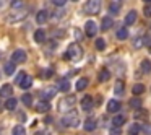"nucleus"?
Returning a JSON list of instances; mask_svg holds the SVG:
<instances>
[{"mask_svg": "<svg viewBox=\"0 0 151 135\" xmlns=\"http://www.w3.org/2000/svg\"><path fill=\"white\" fill-rule=\"evenodd\" d=\"M83 57V49L78 46L76 43L70 44L68 49H67V54H65V59H70V60H80Z\"/></svg>", "mask_w": 151, "mask_h": 135, "instance_id": "nucleus-1", "label": "nucleus"}, {"mask_svg": "<svg viewBox=\"0 0 151 135\" xmlns=\"http://www.w3.org/2000/svg\"><path fill=\"white\" fill-rule=\"evenodd\" d=\"M62 124L67 125V127H78L80 124V117L76 111H68L65 114V117L62 119Z\"/></svg>", "mask_w": 151, "mask_h": 135, "instance_id": "nucleus-2", "label": "nucleus"}, {"mask_svg": "<svg viewBox=\"0 0 151 135\" xmlns=\"http://www.w3.org/2000/svg\"><path fill=\"white\" fill-rule=\"evenodd\" d=\"M26 15H28V8L26 7L12 10V13L8 15V21H10V23H18V21H21L23 18H26Z\"/></svg>", "mask_w": 151, "mask_h": 135, "instance_id": "nucleus-3", "label": "nucleus"}, {"mask_svg": "<svg viewBox=\"0 0 151 135\" xmlns=\"http://www.w3.org/2000/svg\"><path fill=\"white\" fill-rule=\"evenodd\" d=\"M75 101H76V98L73 95H70V96H67V98H63L62 101L59 103V111L60 112H68L70 109L75 106Z\"/></svg>", "mask_w": 151, "mask_h": 135, "instance_id": "nucleus-4", "label": "nucleus"}, {"mask_svg": "<svg viewBox=\"0 0 151 135\" xmlns=\"http://www.w3.org/2000/svg\"><path fill=\"white\" fill-rule=\"evenodd\" d=\"M101 10V0H88L85 5V12L88 15H96Z\"/></svg>", "mask_w": 151, "mask_h": 135, "instance_id": "nucleus-5", "label": "nucleus"}, {"mask_svg": "<svg viewBox=\"0 0 151 135\" xmlns=\"http://www.w3.org/2000/svg\"><path fill=\"white\" fill-rule=\"evenodd\" d=\"M12 62L13 64H23V62H26V52L24 51H21V49H18V51H15L13 54H12Z\"/></svg>", "mask_w": 151, "mask_h": 135, "instance_id": "nucleus-6", "label": "nucleus"}, {"mask_svg": "<svg viewBox=\"0 0 151 135\" xmlns=\"http://www.w3.org/2000/svg\"><path fill=\"white\" fill-rule=\"evenodd\" d=\"M85 33H86V36H89V38H93V36H96V33H98V26H96V23L94 21H86V25H85Z\"/></svg>", "mask_w": 151, "mask_h": 135, "instance_id": "nucleus-7", "label": "nucleus"}, {"mask_svg": "<svg viewBox=\"0 0 151 135\" xmlns=\"http://www.w3.org/2000/svg\"><path fill=\"white\" fill-rule=\"evenodd\" d=\"M150 36L148 34H145V36H140L138 39H135V43H133V47L135 49H141L143 46H146V44H150Z\"/></svg>", "mask_w": 151, "mask_h": 135, "instance_id": "nucleus-8", "label": "nucleus"}, {"mask_svg": "<svg viewBox=\"0 0 151 135\" xmlns=\"http://www.w3.org/2000/svg\"><path fill=\"white\" fill-rule=\"evenodd\" d=\"M55 93H57V90L54 88V86H49V88H44L42 91H39V96H41V98H44V101H47V99L52 98Z\"/></svg>", "mask_w": 151, "mask_h": 135, "instance_id": "nucleus-9", "label": "nucleus"}, {"mask_svg": "<svg viewBox=\"0 0 151 135\" xmlns=\"http://www.w3.org/2000/svg\"><path fill=\"white\" fill-rule=\"evenodd\" d=\"M81 108L85 109V111H89V109L93 108V98L89 95H86L85 98L81 99Z\"/></svg>", "mask_w": 151, "mask_h": 135, "instance_id": "nucleus-10", "label": "nucleus"}, {"mask_svg": "<svg viewBox=\"0 0 151 135\" xmlns=\"http://www.w3.org/2000/svg\"><path fill=\"white\" fill-rule=\"evenodd\" d=\"M137 12L135 10H132V12H128L127 13V17H125V25H127V26H130V25H133L135 21H137Z\"/></svg>", "mask_w": 151, "mask_h": 135, "instance_id": "nucleus-11", "label": "nucleus"}, {"mask_svg": "<svg viewBox=\"0 0 151 135\" xmlns=\"http://www.w3.org/2000/svg\"><path fill=\"white\" fill-rule=\"evenodd\" d=\"M36 109H37V112H47L50 109V104L42 99V101H37L36 103Z\"/></svg>", "mask_w": 151, "mask_h": 135, "instance_id": "nucleus-12", "label": "nucleus"}, {"mask_svg": "<svg viewBox=\"0 0 151 135\" xmlns=\"http://www.w3.org/2000/svg\"><path fill=\"white\" fill-rule=\"evenodd\" d=\"M125 122H127V117H125V116H122V114H117L114 119H112V124H114V127H122Z\"/></svg>", "mask_w": 151, "mask_h": 135, "instance_id": "nucleus-13", "label": "nucleus"}, {"mask_svg": "<svg viewBox=\"0 0 151 135\" xmlns=\"http://www.w3.org/2000/svg\"><path fill=\"white\" fill-rule=\"evenodd\" d=\"M57 88H59L60 91H68L70 90V82L67 78H60L59 83H57Z\"/></svg>", "mask_w": 151, "mask_h": 135, "instance_id": "nucleus-14", "label": "nucleus"}, {"mask_svg": "<svg viewBox=\"0 0 151 135\" xmlns=\"http://www.w3.org/2000/svg\"><path fill=\"white\" fill-rule=\"evenodd\" d=\"M112 25H114V21H112L111 17H104L102 18V25H101V30L102 31H107L112 28Z\"/></svg>", "mask_w": 151, "mask_h": 135, "instance_id": "nucleus-15", "label": "nucleus"}, {"mask_svg": "<svg viewBox=\"0 0 151 135\" xmlns=\"http://www.w3.org/2000/svg\"><path fill=\"white\" fill-rule=\"evenodd\" d=\"M119 109H120V103H119V101L111 99V101L107 103V111H109V112H117Z\"/></svg>", "mask_w": 151, "mask_h": 135, "instance_id": "nucleus-16", "label": "nucleus"}, {"mask_svg": "<svg viewBox=\"0 0 151 135\" xmlns=\"http://www.w3.org/2000/svg\"><path fill=\"white\" fill-rule=\"evenodd\" d=\"M96 125H98V124H96L94 119H88V121H85L83 127H85V130H86V132H93V130L96 129Z\"/></svg>", "mask_w": 151, "mask_h": 135, "instance_id": "nucleus-17", "label": "nucleus"}, {"mask_svg": "<svg viewBox=\"0 0 151 135\" xmlns=\"http://www.w3.org/2000/svg\"><path fill=\"white\" fill-rule=\"evenodd\" d=\"M17 104H18V101L15 98H10V99H7V101H4L5 109H8V111H13V109L17 108Z\"/></svg>", "mask_w": 151, "mask_h": 135, "instance_id": "nucleus-18", "label": "nucleus"}, {"mask_svg": "<svg viewBox=\"0 0 151 135\" xmlns=\"http://www.w3.org/2000/svg\"><path fill=\"white\" fill-rule=\"evenodd\" d=\"M124 86H125V83L122 82V80H117V82H115V86H114V93L115 95H124Z\"/></svg>", "mask_w": 151, "mask_h": 135, "instance_id": "nucleus-19", "label": "nucleus"}, {"mask_svg": "<svg viewBox=\"0 0 151 135\" xmlns=\"http://www.w3.org/2000/svg\"><path fill=\"white\" fill-rule=\"evenodd\" d=\"M34 41H36V43H44V41H46V33H44V30H37L36 33H34Z\"/></svg>", "mask_w": 151, "mask_h": 135, "instance_id": "nucleus-20", "label": "nucleus"}, {"mask_svg": "<svg viewBox=\"0 0 151 135\" xmlns=\"http://www.w3.org/2000/svg\"><path fill=\"white\" fill-rule=\"evenodd\" d=\"M12 93H13L12 85H4L0 88V96H12Z\"/></svg>", "mask_w": 151, "mask_h": 135, "instance_id": "nucleus-21", "label": "nucleus"}, {"mask_svg": "<svg viewBox=\"0 0 151 135\" xmlns=\"http://www.w3.org/2000/svg\"><path fill=\"white\" fill-rule=\"evenodd\" d=\"M4 72H5V75H13L15 73V64L13 62H7L4 65Z\"/></svg>", "mask_w": 151, "mask_h": 135, "instance_id": "nucleus-22", "label": "nucleus"}, {"mask_svg": "<svg viewBox=\"0 0 151 135\" xmlns=\"http://www.w3.org/2000/svg\"><path fill=\"white\" fill-rule=\"evenodd\" d=\"M31 85H33V78H31L29 75H26V77H24V80H23V82L20 83V86H21V88H23V90H28V88H29Z\"/></svg>", "mask_w": 151, "mask_h": 135, "instance_id": "nucleus-23", "label": "nucleus"}, {"mask_svg": "<svg viewBox=\"0 0 151 135\" xmlns=\"http://www.w3.org/2000/svg\"><path fill=\"white\" fill-rule=\"evenodd\" d=\"M111 78V73H109L107 69H102L101 72H99V82H107V80Z\"/></svg>", "mask_w": 151, "mask_h": 135, "instance_id": "nucleus-24", "label": "nucleus"}, {"mask_svg": "<svg viewBox=\"0 0 151 135\" xmlns=\"http://www.w3.org/2000/svg\"><path fill=\"white\" fill-rule=\"evenodd\" d=\"M86 86H88V78H80L78 82H76V90H78V91H83Z\"/></svg>", "mask_w": 151, "mask_h": 135, "instance_id": "nucleus-25", "label": "nucleus"}, {"mask_svg": "<svg viewBox=\"0 0 151 135\" xmlns=\"http://www.w3.org/2000/svg\"><path fill=\"white\" fill-rule=\"evenodd\" d=\"M132 93H133L135 96H138V95H143L145 93V86L143 85H140V83H137V85L132 88Z\"/></svg>", "mask_w": 151, "mask_h": 135, "instance_id": "nucleus-26", "label": "nucleus"}, {"mask_svg": "<svg viewBox=\"0 0 151 135\" xmlns=\"http://www.w3.org/2000/svg\"><path fill=\"white\" fill-rule=\"evenodd\" d=\"M141 72L143 73H150L151 72V62L148 59H145L143 62H141Z\"/></svg>", "mask_w": 151, "mask_h": 135, "instance_id": "nucleus-27", "label": "nucleus"}, {"mask_svg": "<svg viewBox=\"0 0 151 135\" xmlns=\"http://www.w3.org/2000/svg\"><path fill=\"white\" fill-rule=\"evenodd\" d=\"M46 20H47V12L46 10H41L39 13H37V17H36V21L41 25V23H44Z\"/></svg>", "mask_w": 151, "mask_h": 135, "instance_id": "nucleus-28", "label": "nucleus"}, {"mask_svg": "<svg viewBox=\"0 0 151 135\" xmlns=\"http://www.w3.org/2000/svg\"><path fill=\"white\" fill-rule=\"evenodd\" d=\"M140 130H141L140 125L133 124V125H130V129H128V135H138V134H140Z\"/></svg>", "mask_w": 151, "mask_h": 135, "instance_id": "nucleus-29", "label": "nucleus"}, {"mask_svg": "<svg viewBox=\"0 0 151 135\" xmlns=\"http://www.w3.org/2000/svg\"><path fill=\"white\" fill-rule=\"evenodd\" d=\"M117 38H119L120 41H125V39L128 38V31L125 30V28H120V30L117 31Z\"/></svg>", "mask_w": 151, "mask_h": 135, "instance_id": "nucleus-30", "label": "nucleus"}, {"mask_svg": "<svg viewBox=\"0 0 151 135\" xmlns=\"http://www.w3.org/2000/svg\"><path fill=\"white\" fill-rule=\"evenodd\" d=\"M109 12H111L112 15H117L119 12H120V5H119V4H114V2H112V4L109 5Z\"/></svg>", "mask_w": 151, "mask_h": 135, "instance_id": "nucleus-31", "label": "nucleus"}, {"mask_svg": "<svg viewBox=\"0 0 151 135\" xmlns=\"http://www.w3.org/2000/svg\"><path fill=\"white\" fill-rule=\"evenodd\" d=\"M21 101L24 103V106H31V104H33V96H31V95H28V93H26V95H23Z\"/></svg>", "mask_w": 151, "mask_h": 135, "instance_id": "nucleus-32", "label": "nucleus"}, {"mask_svg": "<svg viewBox=\"0 0 151 135\" xmlns=\"http://www.w3.org/2000/svg\"><path fill=\"white\" fill-rule=\"evenodd\" d=\"M13 135H26V130L21 125H17V127H13Z\"/></svg>", "mask_w": 151, "mask_h": 135, "instance_id": "nucleus-33", "label": "nucleus"}, {"mask_svg": "<svg viewBox=\"0 0 151 135\" xmlns=\"http://www.w3.org/2000/svg\"><path fill=\"white\" fill-rule=\"evenodd\" d=\"M21 7H23V0H12V10H17Z\"/></svg>", "mask_w": 151, "mask_h": 135, "instance_id": "nucleus-34", "label": "nucleus"}, {"mask_svg": "<svg viewBox=\"0 0 151 135\" xmlns=\"http://www.w3.org/2000/svg\"><path fill=\"white\" fill-rule=\"evenodd\" d=\"M24 77H26V73H24V72H20L17 77H15V83H17V85H20V83L24 80Z\"/></svg>", "mask_w": 151, "mask_h": 135, "instance_id": "nucleus-35", "label": "nucleus"}, {"mask_svg": "<svg viewBox=\"0 0 151 135\" xmlns=\"http://www.w3.org/2000/svg\"><path fill=\"white\" fill-rule=\"evenodd\" d=\"M104 47H106L104 39H96V49H98V51H102Z\"/></svg>", "mask_w": 151, "mask_h": 135, "instance_id": "nucleus-36", "label": "nucleus"}, {"mask_svg": "<svg viewBox=\"0 0 151 135\" xmlns=\"http://www.w3.org/2000/svg\"><path fill=\"white\" fill-rule=\"evenodd\" d=\"M41 77H42V78H50V77H52V70L50 69H47V70H42V73H41Z\"/></svg>", "mask_w": 151, "mask_h": 135, "instance_id": "nucleus-37", "label": "nucleus"}, {"mask_svg": "<svg viewBox=\"0 0 151 135\" xmlns=\"http://www.w3.org/2000/svg\"><path fill=\"white\" fill-rule=\"evenodd\" d=\"M130 106H132V108H140V106H141V101H140V99H137V98H133V99L130 101Z\"/></svg>", "mask_w": 151, "mask_h": 135, "instance_id": "nucleus-38", "label": "nucleus"}, {"mask_svg": "<svg viewBox=\"0 0 151 135\" xmlns=\"http://www.w3.org/2000/svg\"><path fill=\"white\" fill-rule=\"evenodd\" d=\"M143 13H145V17H151V4H148L146 7L143 8Z\"/></svg>", "mask_w": 151, "mask_h": 135, "instance_id": "nucleus-39", "label": "nucleus"}, {"mask_svg": "<svg viewBox=\"0 0 151 135\" xmlns=\"http://www.w3.org/2000/svg\"><path fill=\"white\" fill-rule=\"evenodd\" d=\"M52 4L57 5V7H63L67 4V0H52Z\"/></svg>", "mask_w": 151, "mask_h": 135, "instance_id": "nucleus-40", "label": "nucleus"}, {"mask_svg": "<svg viewBox=\"0 0 151 135\" xmlns=\"http://www.w3.org/2000/svg\"><path fill=\"white\" fill-rule=\"evenodd\" d=\"M112 2H114V4H119V5H122V2H124V0H112Z\"/></svg>", "mask_w": 151, "mask_h": 135, "instance_id": "nucleus-41", "label": "nucleus"}, {"mask_svg": "<svg viewBox=\"0 0 151 135\" xmlns=\"http://www.w3.org/2000/svg\"><path fill=\"white\" fill-rule=\"evenodd\" d=\"M4 5H5V0H0V8L4 7Z\"/></svg>", "mask_w": 151, "mask_h": 135, "instance_id": "nucleus-42", "label": "nucleus"}, {"mask_svg": "<svg viewBox=\"0 0 151 135\" xmlns=\"http://www.w3.org/2000/svg\"><path fill=\"white\" fill-rule=\"evenodd\" d=\"M2 108H4V101L0 99V111H2Z\"/></svg>", "mask_w": 151, "mask_h": 135, "instance_id": "nucleus-43", "label": "nucleus"}, {"mask_svg": "<svg viewBox=\"0 0 151 135\" xmlns=\"http://www.w3.org/2000/svg\"><path fill=\"white\" fill-rule=\"evenodd\" d=\"M34 135H47V134H44V132H37V134H34Z\"/></svg>", "mask_w": 151, "mask_h": 135, "instance_id": "nucleus-44", "label": "nucleus"}, {"mask_svg": "<svg viewBox=\"0 0 151 135\" xmlns=\"http://www.w3.org/2000/svg\"><path fill=\"white\" fill-rule=\"evenodd\" d=\"M143 2H146V4H151V0H143Z\"/></svg>", "mask_w": 151, "mask_h": 135, "instance_id": "nucleus-45", "label": "nucleus"}, {"mask_svg": "<svg viewBox=\"0 0 151 135\" xmlns=\"http://www.w3.org/2000/svg\"><path fill=\"white\" fill-rule=\"evenodd\" d=\"M150 52H151V43H150Z\"/></svg>", "mask_w": 151, "mask_h": 135, "instance_id": "nucleus-46", "label": "nucleus"}, {"mask_svg": "<svg viewBox=\"0 0 151 135\" xmlns=\"http://www.w3.org/2000/svg\"><path fill=\"white\" fill-rule=\"evenodd\" d=\"M73 2H76V0H73Z\"/></svg>", "mask_w": 151, "mask_h": 135, "instance_id": "nucleus-47", "label": "nucleus"}]
</instances>
